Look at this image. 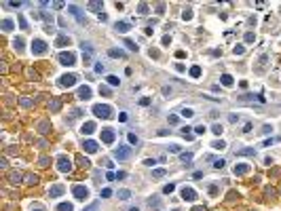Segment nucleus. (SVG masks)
I'll list each match as a JSON object with an SVG mask.
<instances>
[{"label": "nucleus", "mask_w": 281, "mask_h": 211, "mask_svg": "<svg viewBox=\"0 0 281 211\" xmlns=\"http://www.w3.org/2000/svg\"><path fill=\"white\" fill-rule=\"evenodd\" d=\"M57 211H72V205H70V203H59Z\"/></svg>", "instance_id": "bb28decb"}, {"label": "nucleus", "mask_w": 281, "mask_h": 211, "mask_svg": "<svg viewBox=\"0 0 281 211\" xmlns=\"http://www.w3.org/2000/svg\"><path fill=\"white\" fill-rule=\"evenodd\" d=\"M118 120H120V122H125V120H127V114H125V112H123V114H118Z\"/></svg>", "instance_id": "bf43d9fd"}, {"label": "nucleus", "mask_w": 281, "mask_h": 211, "mask_svg": "<svg viewBox=\"0 0 281 211\" xmlns=\"http://www.w3.org/2000/svg\"><path fill=\"white\" fill-rule=\"evenodd\" d=\"M102 141L104 144H112L114 141V131L112 129H102Z\"/></svg>", "instance_id": "6e6552de"}, {"label": "nucleus", "mask_w": 281, "mask_h": 211, "mask_svg": "<svg viewBox=\"0 0 281 211\" xmlns=\"http://www.w3.org/2000/svg\"><path fill=\"white\" fill-rule=\"evenodd\" d=\"M178 122V116H169V125H176Z\"/></svg>", "instance_id": "052dcab7"}, {"label": "nucleus", "mask_w": 281, "mask_h": 211, "mask_svg": "<svg viewBox=\"0 0 281 211\" xmlns=\"http://www.w3.org/2000/svg\"><path fill=\"white\" fill-rule=\"evenodd\" d=\"M13 46H15L17 51H21V49H23V40H21V38H17L15 42H13Z\"/></svg>", "instance_id": "f704fd0d"}, {"label": "nucleus", "mask_w": 281, "mask_h": 211, "mask_svg": "<svg viewBox=\"0 0 281 211\" xmlns=\"http://www.w3.org/2000/svg\"><path fill=\"white\" fill-rule=\"evenodd\" d=\"M2 30L4 32H11L13 30V21H11V19H4V21H2Z\"/></svg>", "instance_id": "a878e982"}, {"label": "nucleus", "mask_w": 281, "mask_h": 211, "mask_svg": "<svg viewBox=\"0 0 281 211\" xmlns=\"http://www.w3.org/2000/svg\"><path fill=\"white\" fill-rule=\"evenodd\" d=\"M44 51H46V42H42V40H32V53L34 55H42Z\"/></svg>", "instance_id": "423d86ee"}, {"label": "nucleus", "mask_w": 281, "mask_h": 211, "mask_svg": "<svg viewBox=\"0 0 281 211\" xmlns=\"http://www.w3.org/2000/svg\"><path fill=\"white\" fill-rule=\"evenodd\" d=\"M129 211H137V207H133V209H129Z\"/></svg>", "instance_id": "69168bd1"}, {"label": "nucleus", "mask_w": 281, "mask_h": 211, "mask_svg": "<svg viewBox=\"0 0 281 211\" xmlns=\"http://www.w3.org/2000/svg\"><path fill=\"white\" fill-rule=\"evenodd\" d=\"M224 165H226V163H224L222 158H220V160H216V163H213V167H216V169H222Z\"/></svg>", "instance_id": "a18cd8bd"}, {"label": "nucleus", "mask_w": 281, "mask_h": 211, "mask_svg": "<svg viewBox=\"0 0 281 211\" xmlns=\"http://www.w3.org/2000/svg\"><path fill=\"white\" fill-rule=\"evenodd\" d=\"M243 51H245V46H243V44H237L235 49H232V53H235V55H243Z\"/></svg>", "instance_id": "7c9ffc66"}, {"label": "nucleus", "mask_w": 281, "mask_h": 211, "mask_svg": "<svg viewBox=\"0 0 281 211\" xmlns=\"http://www.w3.org/2000/svg\"><path fill=\"white\" fill-rule=\"evenodd\" d=\"M59 108H62V99H51V104H49V110L51 112H59Z\"/></svg>", "instance_id": "a211bd4d"}, {"label": "nucleus", "mask_w": 281, "mask_h": 211, "mask_svg": "<svg viewBox=\"0 0 281 211\" xmlns=\"http://www.w3.org/2000/svg\"><path fill=\"white\" fill-rule=\"evenodd\" d=\"M72 192H74L76 201H87V196H89V190H87L85 186H80V184H76V186L72 188Z\"/></svg>", "instance_id": "20e7f679"}, {"label": "nucleus", "mask_w": 281, "mask_h": 211, "mask_svg": "<svg viewBox=\"0 0 281 211\" xmlns=\"http://www.w3.org/2000/svg\"><path fill=\"white\" fill-rule=\"evenodd\" d=\"M127 139H129V144H137V141H139L135 133H129V135H127Z\"/></svg>", "instance_id": "72a5a7b5"}, {"label": "nucleus", "mask_w": 281, "mask_h": 211, "mask_svg": "<svg viewBox=\"0 0 281 211\" xmlns=\"http://www.w3.org/2000/svg\"><path fill=\"white\" fill-rule=\"evenodd\" d=\"M64 186H62V184H55V186H53L51 190H49V196H51V199H57V196H62L64 194Z\"/></svg>", "instance_id": "1a4fd4ad"}, {"label": "nucleus", "mask_w": 281, "mask_h": 211, "mask_svg": "<svg viewBox=\"0 0 281 211\" xmlns=\"http://www.w3.org/2000/svg\"><path fill=\"white\" fill-rule=\"evenodd\" d=\"M112 156L118 158V160H125V158H129V156H131V148L129 146H118L116 150L112 152Z\"/></svg>", "instance_id": "7ed1b4c3"}, {"label": "nucleus", "mask_w": 281, "mask_h": 211, "mask_svg": "<svg viewBox=\"0 0 281 211\" xmlns=\"http://www.w3.org/2000/svg\"><path fill=\"white\" fill-rule=\"evenodd\" d=\"M89 9L91 11H102V2H89Z\"/></svg>", "instance_id": "473e14b6"}, {"label": "nucleus", "mask_w": 281, "mask_h": 211, "mask_svg": "<svg viewBox=\"0 0 281 211\" xmlns=\"http://www.w3.org/2000/svg\"><path fill=\"white\" fill-rule=\"evenodd\" d=\"M97 207H99V203H93V205H91L89 209H87V211H97Z\"/></svg>", "instance_id": "5fc2aeb1"}, {"label": "nucleus", "mask_w": 281, "mask_h": 211, "mask_svg": "<svg viewBox=\"0 0 281 211\" xmlns=\"http://www.w3.org/2000/svg\"><path fill=\"white\" fill-rule=\"evenodd\" d=\"M25 184H30V186L38 184V175L36 173H28V175H25Z\"/></svg>", "instance_id": "aec40b11"}, {"label": "nucleus", "mask_w": 281, "mask_h": 211, "mask_svg": "<svg viewBox=\"0 0 281 211\" xmlns=\"http://www.w3.org/2000/svg\"><path fill=\"white\" fill-rule=\"evenodd\" d=\"M190 76H192V78H199V76H201V68H199V66H192V68H190Z\"/></svg>", "instance_id": "393cba45"}, {"label": "nucleus", "mask_w": 281, "mask_h": 211, "mask_svg": "<svg viewBox=\"0 0 281 211\" xmlns=\"http://www.w3.org/2000/svg\"><path fill=\"white\" fill-rule=\"evenodd\" d=\"M59 85L62 87H74L76 85V76L74 74H64V76L59 78Z\"/></svg>", "instance_id": "0eeeda50"}, {"label": "nucleus", "mask_w": 281, "mask_h": 211, "mask_svg": "<svg viewBox=\"0 0 281 211\" xmlns=\"http://www.w3.org/2000/svg\"><path fill=\"white\" fill-rule=\"evenodd\" d=\"M102 196H104V199H108V196H112V190H110V188H104V190H102Z\"/></svg>", "instance_id": "c03bdc74"}, {"label": "nucleus", "mask_w": 281, "mask_h": 211, "mask_svg": "<svg viewBox=\"0 0 281 211\" xmlns=\"http://www.w3.org/2000/svg\"><path fill=\"white\" fill-rule=\"evenodd\" d=\"M139 104H142V106H148L150 99H148V97H142V99H139Z\"/></svg>", "instance_id": "603ef678"}, {"label": "nucleus", "mask_w": 281, "mask_h": 211, "mask_svg": "<svg viewBox=\"0 0 281 211\" xmlns=\"http://www.w3.org/2000/svg\"><path fill=\"white\" fill-rule=\"evenodd\" d=\"M211 148H216V150H222V148H226V144L224 141H213V146Z\"/></svg>", "instance_id": "a19ab883"}, {"label": "nucleus", "mask_w": 281, "mask_h": 211, "mask_svg": "<svg viewBox=\"0 0 281 211\" xmlns=\"http://www.w3.org/2000/svg\"><path fill=\"white\" fill-rule=\"evenodd\" d=\"M195 131H197V133H199V135H201V133H203V131H205V127H203V125H199V127H197V129H195Z\"/></svg>", "instance_id": "4d7b16f0"}, {"label": "nucleus", "mask_w": 281, "mask_h": 211, "mask_svg": "<svg viewBox=\"0 0 281 211\" xmlns=\"http://www.w3.org/2000/svg\"><path fill=\"white\" fill-rule=\"evenodd\" d=\"M211 133H216V135H220V133H222V125H218V122H216V125H213V127H211Z\"/></svg>", "instance_id": "58836bf2"}, {"label": "nucleus", "mask_w": 281, "mask_h": 211, "mask_svg": "<svg viewBox=\"0 0 281 211\" xmlns=\"http://www.w3.org/2000/svg\"><path fill=\"white\" fill-rule=\"evenodd\" d=\"M247 171H250V165H243V163H241V165H235V175H245Z\"/></svg>", "instance_id": "f3484780"}, {"label": "nucleus", "mask_w": 281, "mask_h": 211, "mask_svg": "<svg viewBox=\"0 0 281 211\" xmlns=\"http://www.w3.org/2000/svg\"><path fill=\"white\" fill-rule=\"evenodd\" d=\"M108 55H110V57H120V59H123V57H125V51H120V49H110Z\"/></svg>", "instance_id": "4be33fe9"}, {"label": "nucleus", "mask_w": 281, "mask_h": 211, "mask_svg": "<svg viewBox=\"0 0 281 211\" xmlns=\"http://www.w3.org/2000/svg\"><path fill=\"white\" fill-rule=\"evenodd\" d=\"M152 175H155V178H163V175H165V169H157V171H152Z\"/></svg>", "instance_id": "37998d69"}, {"label": "nucleus", "mask_w": 281, "mask_h": 211, "mask_svg": "<svg viewBox=\"0 0 281 211\" xmlns=\"http://www.w3.org/2000/svg\"><path fill=\"white\" fill-rule=\"evenodd\" d=\"M106 178H108V180L112 182V180H114V178H116V175H114V173H112V171H108V173H106Z\"/></svg>", "instance_id": "6e6d98bb"}, {"label": "nucleus", "mask_w": 281, "mask_h": 211, "mask_svg": "<svg viewBox=\"0 0 281 211\" xmlns=\"http://www.w3.org/2000/svg\"><path fill=\"white\" fill-rule=\"evenodd\" d=\"M114 30H116V32H120V34H127V32L131 30V23H129V21H116Z\"/></svg>", "instance_id": "9b49d317"}, {"label": "nucleus", "mask_w": 281, "mask_h": 211, "mask_svg": "<svg viewBox=\"0 0 281 211\" xmlns=\"http://www.w3.org/2000/svg\"><path fill=\"white\" fill-rule=\"evenodd\" d=\"M182 116L184 118H190V116H195V112H192L190 108H186V110H182Z\"/></svg>", "instance_id": "c9c22d12"}, {"label": "nucleus", "mask_w": 281, "mask_h": 211, "mask_svg": "<svg viewBox=\"0 0 281 211\" xmlns=\"http://www.w3.org/2000/svg\"><path fill=\"white\" fill-rule=\"evenodd\" d=\"M17 19H19V25H21V30H28V21L23 19V15H17Z\"/></svg>", "instance_id": "2f4dec72"}, {"label": "nucleus", "mask_w": 281, "mask_h": 211, "mask_svg": "<svg viewBox=\"0 0 281 211\" xmlns=\"http://www.w3.org/2000/svg\"><path fill=\"white\" fill-rule=\"evenodd\" d=\"M169 150H171V152H176V154H178V152H180V146H176V144H173V146H169Z\"/></svg>", "instance_id": "864d4df0"}, {"label": "nucleus", "mask_w": 281, "mask_h": 211, "mask_svg": "<svg viewBox=\"0 0 281 211\" xmlns=\"http://www.w3.org/2000/svg\"><path fill=\"white\" fill-rule=\"evenodd\" d=\"M32 211H42V207H36V209H32Z\"/></svg>", "instance_id": "0e129e2a"}, {"label": "nucleus", "mask_w": 281, "mask_h": 211, "mask_svg": "<svg viewBox=\"0 0 281 211\" xmlns=\"http://www.w3.org/2000/svg\"><path fill=\"white\" fill-rule=\"evenodd\" d=\"M182 17H184V19H186V21H188V19H190V17H192V13H190V11H184V13H182Z\"/></svg>", "instance_id": "3c124183"}, {"label": "nucleus", "mask_w": 281, "mask_h": 211, "mask_svg": "<svg viewBox=\"0 0 281 211\" xmlns=\"http://www.w3.org/2000/svg\"><path fill=\"white\" fill-rule=\"evenodd\" d=\"M182 199L184 201H195L197 199V192H195V190H192V188H182Z\"/></svg>", "instance_id": "9d476101"}, {"label": "nucleus", "mask_w": 281, "mask_h": 211, "mask_svg": "<svg viewBox=\"0 0 281 211\" xmlns=\"http://www.w3.org/2000/svg\"><path fill=\"white\" fill-rule=\"evenodd\" d=\"M93 131H95V122H85V125L80 127V133L83 135H91Z\"/></svg>", "instance_id": "ddd939ff"}, {"label": "nucleus", "mask_w": 281, "mask_h": 211, "mask_svg": "<svg viewBox=\"0 0 281 211\" xmlns=\"http://www.w3.org/2000/svg\"><path fill=\"white\" fill-rule=\"evenodd\" d=\"M83 148H85V152H89V154H93V152H97V141H91V139H87Z\"/></svg>", "instance_id": "4468645a"}, {"label": "nucleus", "mask_w": 281, "mask_h": 211, "mask_svg": "<svg viewBox=\"0 0 281 211\" xmlns=\"http://www.w3.org/2000/svg\"><path fill=\"white\" fill-rule=\"evenodd\" d=\"M32 104H34V99H21V106H25V108H30Z\"/></svg>", "instance_id": "49530a36"}, {"label": "nucleus", "mask_w": 281, "mask_h": 211, "mask_svg": "<svg viewBox=\"0 0 281 211\" xmlns=\"http://www.w3.org/2000/svg\"><path fill=\"white\" fill-rule=\"evenodd\" d=\"M38 163H40V167H49V163H51V160L46 158V156H40V160H38Z\"/></svg>", "instance_id": "ea45409f"}, {"label": "nucleus", "mask_w": 281, "mask_h": 211, "mask_svg": "<svg viewBox=\"0 0 281 211\" xmlns=\"http://www.w3.org/2000/svg\"><path fill=\"white\" fill-rule=\"evenodd\" d=\"M271 131H273V129H271L269 125H264V127H262V133H271Z\"/></svg>", "instance_id": "13d9d810"}, {"label": "nucleus", "mask_w": 281, "mask_h": 211, "mask_svg": "<svg viewBox=\"0 0 281 211\" xmlns=\"http://www.w3.org/2000/svg\"><path fill=\"white\" fill-rule=\"evenodd\" d=\"M57 169L62 173H70L72 171V160L68 158V156H59V158H57Z\"/></svg>", "instance_id": "f03ea898"}, {"label": "nucleus", "mask_w": 281, "mask_h": 211, "mask_svg": "<svg viewBox=\"0 0 281 211\" xmlns=\"http://www.w3.org/2000/svg\"><path fill=\"white\" fill-rule=\"evenodd\" d=\"M93 114H95L97 118H110V116H112V108H110V106L97 104V106H93Z\"/></svg>", "instance_id": "f257e3e1"}, {"label": "nucleus", "mask_w": 281, "mask_h": 211, "mask_svg": "<svg viewBox=\"0 0 281 211\" xmlns=\"http://www.w3.org/2000/svg\"><path fill=\"white\" fill-rule=\"evenodd\" d=\"M245 42H254V34H252V32L245 34Z\"/></svg>", "instance_id": "de8ad7c7"}, {"label": "nucleus", "mask_w": 281, "mask_h": 211, "mask_svg": "<svg viewBox=\"0 0 281 211\" xmlns=\"http://www.w3.org/2000/svg\"><path fill=\"white\" fill-rule=\"evenodd\" d=\"M78 99L80 101L91 99V89H89V87H80V89H78Z\"/></svg>", "instance_id": "f8f14e48"}, {"label": "nucleus", "mask_w": 281, "mask_h": 211, "mask_svg": "<svg viewBox=\"0 0 281 211\" xmlns=\"http://www.w3.org/2000/svg\"><path fill=\"white\" fill-rule=\"evenodd\" d=\"M99 93H102V95H110V89H108V87H99Z\"/></svg>", "instance_id": "8fccbe9b"}, {"label": "nucleus", "mask_w": 281, "mask_h": 211, "mask_svg": "<svg viewBox=\"0 0 281 211\" xmlns=\"http://www.w3.org/2000/svg\"><path fill=\"white\" fill-rule=\"evenodd\" d=\"M55 46H70V38L66 34H59L57 40H55Z\"/></svg>", "instance_id": "2eb2a0df"}, {"label": "nucleus", "mask_w": 281, "mask_h": 211, "mask_svg": "<svg viewBox=\"0 0 281 211\" xmlns=\"http://www.w3.org/2000/svg\"><path fill=\"white\" fill-rule=\"evenodd\" d=\"M220 80H222L224 87H232V76H230V74H222V78H220Z\"/></svg>", "instance_id": "5701e85b"}, {"label": "nucleus", "mask_w": 281, "mask_h": 211, "mask_svg": "<svg viewBox=\"0 0 281 211\" xmlns=\"http://www.w3.org/2000/svg\"><path fill=\"white\" fill-rule=\"evenodd\" d=\"M173 190H176V186H173V184H167V186L163 188V192H165V194H171Z\"/></svg>", "instance_id": "4c0bfd02"}, {"label": "nucleus", "mask_w": 281, "mask_h": 211, "mask_svg": "<svg viewBox=\"0 0 281 211\" xmlns=\"http://www.w3.org/2000/svg\"><path fill=\"white\" fill-rule=\"evenodd\" d=\"M40 133H49V129H51V125H49V122H46V120H42V122H40Z\"/></svg>", "instance_id": "c85d7f7f"}, {"label": "nucleus", "mask_w": 281, "mask_h": 211, "mask_svg": "<svg viewBox=\"0 0 281 211\" xmlns=\"http://www.w3.org/2000/svg\"><path fill=\"white\" fill-rule=\"evenodd\" d=\"M21 180H23V175L19 173V171H11V173H9V182H11V184H19Z\"/></svg>", "instance_id": "dca6fc26"}, {"label": "nucleus", "mask_w": 281, "mask_h": 211, "mask_svg": "<svg viewBox=\"0 0 281 211\" xmlns=\"http://www.w3.org/2000/svg\"><path fill=\"white\" fill-rule=\"evenodd\" d=\"M106 80H108V85H112V87H118V85H120V80H118L116 76H108Z\"/></svg>", "instance_id": "c756f323"}, {"label": "nucleus", "mask_w": 281, "mask_h": 211, "mask_svg": "<svg viewBox=\"0 0 281 211\" xmlns=\"http://www.w3.org/2000/svg\"><path fill=\"white\" fill-rule=\"evenodd\" d=\"M137 11L142 13V15H146V13H148V4H146V2H142V4L137 6Z\"/></svg>", "instance_id": "e433bc0d"}, {"label": "nucleus", "mask_w": 281, "mask_h": 211, "mask_svg": "<svg viewBox=\"0 0 281 211\" xmlns=\"http://www.w3.org/2000/svg\"><path fill=\"white\" fill-rule=\"evenodd\" d=\"M129 196H131L129 190H118V199H120V201H127Z\"/></svg>", "instance_id": "cd10ccee"}, {"label": "nucleus", "mask_w": 281, "mask_h": 211, "mask_svg": "<svg viewBox=\"0 0 281 211\" xmlns=\"http://www.w3.org/2000/svg\"><path fill=\"white\" fill-rule=\"evenodd\" d=\"M254 154H256V150H254V148H243V150L237 152V156H254Z\"/></svg>", "instance_id": "412c9836"}, {"label": "nucleus", "mask_w": 281, "mask_h": 211, "mask_svg": "<svg viewBox=\"0 0 281 211\" xmlns=\"http://www.w3.org/2000/svg\"><path fill=\"white\" fill-rule=\"evenodd\" d=\"M76 163H78V167H83V169H87V167L91 165V163H89V158H85L83 154H80V156H76Z\"/></svg>", "instance_id": "6ab92c4d"}, {"label": "nucleus", "mask_w": 281, "mask_h": 211, "mask_svg": "<svg viewBox=\"0 0 281 211\" xmlns=\"http://www.w3.org/2000/svg\"><path fill=\"white\" fill-rule=\"evenodd\" d=\"M180 158H182L184 163H188V160L192 158V154H180Z\"/></svg>", "instance_id": "09e8293b"}, {"label": "nucleus", "mask_w": 281, "mask_h": 211, "mask_svg": "<svg viewBox=\"0 0 281 211\" xmlns=\"http://www.w3.org/2000/svg\"><path fill=\"white\" fill-rule=\"evenodd\" d=\"M68 9H70V13H72V15H74V17L78 19V21H80V23H83V17H80V11L76 9V6H74V4H70V6H68Z\"/></svg>", "instance_id": "b1692460"}, {"label": "nucleus", "mask_w": 281, "mask_h": 211, "mask_svg": "<svg viewBox=\"0 0 281 211\" xmlns=\"http://www.w3.org/2000/svg\"><path fill=\"white\" fill-rule=\"evenodd\" d=\"M192 211H205V207H195Z\"/></svg>", "instance_id": "e2e57ef3"}, {"label": "nucleus", "mask_w": 281, "mask_h": 211, "mask_svg": "<svg viewBox=\"0 0 281 211\" xmlns=\"http://www.w3.org/2000/svg\"><path fill=\"white\" fill-rule=\"evenodd\" d=\"M59 61H62V66H74L76 64V55L74 53H59Z\"/></svg>", "instance_id": "39448f33"}, {"label": "nucleus", "mask_w": 281, "mask_h": 211, "mask_svg": "<svg viewBox=\"0 0 281 211\" xmlns=\"http://www.w3.org/2000/svg\"><path fill=\"white\" fill-rule=\"evenodd\" d=\"M125 44L129 46L131 51H137V46H135V42H133V40H125Z\"/></svg>", "instance_id": "79ce46f5"}, {"label": "nucleus", "mask_w": 281, "mask_h": 211, "mask_svg": "<svg viewBox=\"0 0 281 211\" xmlns=\"http://www.w3.org/2000/svg\"><path fill=\"white\" fill-rule=\"evenodd\" d=\"M228 120H230V122H237V120H239V116H235V114H230V116H228Z\"/></svg>", "instance_id": "680f3d73"}]
</instances>
